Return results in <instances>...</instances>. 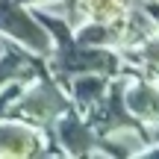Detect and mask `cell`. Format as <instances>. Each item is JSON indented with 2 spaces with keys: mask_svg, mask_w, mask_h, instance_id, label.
Here are the masks:
<instances>
[{
  "mask_svg": "<svg viewBox=\"0 0 159 159\" xmlns=\"http://www.w3.org/2000/svg\"><path fill=\"white\" fill-rule=\"evenodd\" d=\"M12 94H15V91H9V94H3V97H0V112H3V109L9 106V100H12Z\"/></svg>",
  "mask_w": 159,
  "mask_h": 159,
  "instance_id": "12",
  "label": "cell"
},
{
  "mask_svg": "<svg viewBox=\"0 0 159 159\" xmlns=\"http://www.w3.org/2000/svg\"><path fill=\"white\" fill-rule=\"evenodd\" d=\"M103 94V83L100 80H91V77H85V80H77V97L83 103H91V100H97V97Z\"/></svg>",
  "mask_w": 159,
  "mask_h": 159,
  "instance_id": "8",
  "label": "cell"
},
{
  "mask_svg": "<svg viewBox=\"0 0 159 159\" xmlns=\"http://www.w3.org/2000/svg\"><path fill=\"white\" fill-rule=\"evenodd\" d=\"M148 59H150V62H156V65H159V41H156V44H150V47H148Z\"/></svg>",
  "mask_w": 159,
  "mask_h": 159,
  "instance_id": "11",
  "label": "cell"
},
{
  "mask_svg": "<svg viewBox=\"0 0 159 159\" xmlns=\"http://www.w3.org/2000/svg\"><path fill=\"white\" fill-rule=\"evenodd\" d=\"M65 109V100L59 97V91L53 89V85H41V89H35L33 94L24 97L21 103V112L33 115V118H50L53 112H62Z\"/></svg>",
  "mask_w": 159,
  "mask_h": 159,
  "instance_id": "3",
  "label": "cell"
},
{
  "mask_svg": "<svg viewBox=\"0 0 159 159\" xmlns=\"http://www.w3.org/2000/svg\"><path fill=\"white\" fill-rule=\"evenodd\" d=\"M106 39H109V30H103V27H89V30L80 33L83 44H94V41H106Z\"/></svg>",
  "mask_w": 159,
  "mask_h": 159,
  "instance_id": "10",
  "label": "cell"
},
{
  "mask_svg": "<svg viewBox=\"0 0 159 159\" xmlns=\"http://www.w3.org/2000/svg\"><path fill=\"white\" fill-rule=\"evenodd\" d=\"M115 65V59L109 53H100V50H77L65 41V53L59 56L56 68L71 74V71H109Z\"/></svg>",
  "mask_w": 159,
  "mask_h": 159,
  "instance_id": "2",
  "label": "cell"
},
{
  "mask_svg": "<svg viewBox=\"0 0 159 159\" xmlns=\"http://www.w3.org/2000/svg\"><path fill=\"white\" fill-rule=\"evenodd\" d=\"M59 139H62V144L71 150V153H83V150L91 148V136H89V130L80 124L74 115H71V118H65L62 124H59Z\"/></svg>",
  "mask_w": 159,
  "mask_h": 159,
  "instance_id": "5",
  "label": "cell"
},
{
  "mask_svg": "<svg viewBox=\"0 0 159 159\" xmlns=\"http://www.w3.org/2000/svg\"><path fill=\"white\" fill-rule=\"evenodd\" d=\"M0 30H6L9 35L21 39L24 44L35 47V50H41V53L50 47L47 33L35 27V21L27 15V12H21L15 3H12V0H0Z\"/></svg>",
  "mask_w": 159,
  "mask_h": 159,
  "instance_id": "1",
  "label": "cell"
},
{
  "mask_svg": "<svg viewBox=\"0 0 159 159\" xmlns=\"http://www.w3.org/2000/svg\"><path fill=\"white\" fill-rule=\"evenodd\" d=\"M39 150V139L30 130L18 124H3L0 127V153H12V156H24V153H35Z\"/></svg>",
  "mask_w": 159,
  "mask_h": 159,
  "instance_id": "4",
  "label": "cell"
},
{
  "mask_svg": "<svg viewBox=\"0 0 159 159\" xmlns=\"http://www.w3.org/2000/svg\"><path fill=\"white\" fill-rule=\"evenodd\" d=\"M83 3H85V9H89L94 18H100V21L121 12V0H83Z\"/></svg>",
  "mask_w": 159,
  "mask_h": 159,
  "instance_id": "7",
  "label": "cell"
},
{
  "mask_svg": "<svg viewBox=\"0 0 159 159\" xmlns=\"http://www.w3.org/2000/svg\"><path fill=\"white\" fill-rule=\"evenodd\" d=\"M21 65H24V59L18 56V53H12L9 59H3V62H0V83H3V80H9L12 74H18V71H21Z\"/></svg>",
  "mask_w": 159,
  "mask_h": 159,
  "instance_id": "9",
  "label": "cell"
},
{
  "mask_svg": "<svg viewBox=\"0 0 159 159\" xmlns=\"http://www.w3.org/2000/svg\"><path fill=\"white\" fill-rule=\"evenodd\" d=\"M130 109L142 118H159V94L153 89H136L130 97H127Z\"/></svg>",
  "mask_w": 159,
  "mask_h": 159,
  "instance_id": "6",
  "label": "cell"
}]
</instances>
